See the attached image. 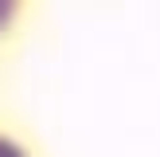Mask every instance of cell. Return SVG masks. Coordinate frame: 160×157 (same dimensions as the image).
<instances>
[{
    "mask_svg": "<svg viewBox=\"0 0 160 157\" xmlns=\"http://www.w3.org/2000/svg\"><path fill=\"white\" fill-rule=\"evenodd\" d=\"M0 157H28L16 141H8V138H0Z\"/></svg>",
    "mask_w": 160,
    "mask_h": 157,
    "instance_id": "6da1fadb",
    "label": "cell"
}]
</instances>
